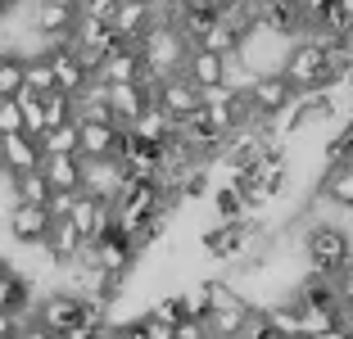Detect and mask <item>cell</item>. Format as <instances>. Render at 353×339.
<instances>
[{
  "instance_id": "cell-30",
  "label": "cell",
  "mask_w": 353,
  "mask_h": 339,
  "mask_svg": "<svg viewBox=\"0 0 353 339\" xmlns=\"http://www.w3.org/2000/svg\"><path fill=\"white\" fill-rule=\"evenodd\" d=\"M19 132H23L19 100H0V136H19Z\"/></svg>"
},
{
  "instance_id": "cell-21",
  "label": "cell",
  "mask_w": 353,
  "mask_h": 339,
  "mask_svg": "<svg viewBox=\"0 0 353 339\" xmlns=\"http://www.w3.org/2000/svg\"><path fill=\"white\" fill-rule=\"evenodd\" d=\"M10 204H37V208H46V199H50V185H46V176H41V167L37 172H23V176H10Z\"/></svg>"
},
{
  "instance_id": "cell-11",
  "label": "cell",
  "mask_w": 353,
  "mask_h": 339,
  "mask_svg": "<svg viewBox=\"0 0 353 339\" xmlns=\"http://www.w3.org/2000/svg\"><path fill=\"white\" fill-rule=\"evenodd\" d=\"M32 308H37V289L23 276L19 267L0 271V312H10L14 321H32Z\"/></svg>"
},
{
  "instance_id": "cell-10",
  "label": "cell",
  "mask_w": 353,
  "mask_h": 339,
  "mask_svg": "<svg viewBox=\"0 0 353 339\" xmlns=\"http://www.w3.org/2000/svg\"><path fill=\"white\" fill-rule=\"evenodd\" d=\"M41 167V145H37V136L19 132V136H0V172H5V181L10 176H23V172H37Z\"/></svg>"
},
{
  "instance_id": "cell-38",
  "label": "cell",
  "mask_w": 353,
  "mask_h": 339,
  "mask_svg": "<svg viewBox=\"0 0 353 339\" xmlns=\"http://www.w3.org/2000/svg\"><path fill=\"white\" fill-rule=\"evenodd\" d=\"M0 5H5V14H14L19 5H28V0H0Z\"/></svg>"
},
{
  "instance_id": "cell-35",
  "label": "cell",
  "mask_w": 353,
  "mask_h": 339,
  "mask_svg": "<svg viewBox=\"0 0 353 339\" xmlns=\"http://www.w3.org/2000/svg\"><path fill=\"white\" fill-rule=\"evenodd\" d=\"M19 326H23V321H14L10 312H0V339H14V335H19Z\"/></svg>"
},
{
  "instance_id": "cell-40",
  "label": "cell",
  "mask_w": 353,
  "mask_h": 339,
  "mask_svg": "<svg viewBox=\"0 0 353 339\" xmlns=\"http://www.w3.org/2000/svg\"><path fill=\"white\" fill-rule=\"evenodd\" d=\"M0 19H5V5H0Z\"/></svg>"
},
{
  "instance_id": "cell-16",
  "label": "cell",
  "mask_w": 353,
  "mask_h": 339,
  "mask_svg": "<svg viewBox=\"0 0 353 339\" xmlns=\"http://www.w3.org/2000/svg\"><path fill=\"white\" fill-rule=\"evenodd\" d=\"M154 104L172 118V123H181V118H190V113L199 109V91L186 82V77H168V82H159Z\"/></svg>"
},
{
  "instance_id": "cell-14",
  "label": "cell",
  "mask_w": 353,
  "mask_h": 339,
  "mask_svg": "<svg viewBox=\"0 0 353 339\" xmlns=\"http://www.w3.org/2000/svg\"><path fill=\"white\" fill-rule=\"evenodd\" d=\"M154 0H118V10H114V19H109V28L123 37V41H141L150 28H154Z\"/></svg>"
},
{
  "instance_id": "cell-28",
  "label": "cell",
  "mask_w": 353,
  "mask_h": 339,
  "mask_svg": "<svg viewBox=\"0 0 353 339\" xmlns=\"http://www.w3.org/2000/svg\"><path fill=\"white\" fill-rule=\"evenodd\" d=\"M331 285H335V298H340V308H349V312H353V258L331 276Z\"/></svg>"
},
{
  "instance_id": "cell-29",
  "label": "cell",
  "mask_w": 353,
  "mask_h": 339,
  "mask_svg": "<svg viewBox=\"0 0 353 339\" xmlns=\"http://www.w3.org/2000/svg\"><path fill=\"white\" fill-rule=\"evenodd\" d=\"M118 10V0H77V19H95V23H109Z\"/></svg>"
},
{
  "instance_id": "cell-24",
  "label": "cell",
  "mask_w": 353,
  "mask_h": 339,
  "mask_svg": "<svg viewBox=\"0 0 353 339\" xmlns=\"http://www.w3.org/2000/svg\"><path fill=\"white\" fill-rule=\"evenodd\" d=\"M236 45H240V37L218 19V23H213V28H208L204 37L195 41V50H208V54H222V59H227V54H236Z\"/></svg>"
},
{
  "instance_id": "cell-23",
  "label": "cell",
  "mask_w": 353,
  "mask_h": 339,
  "mask_svg": "<svg viewBox=\"0 0 353 339\" xmlns=\"http://www.w3.org/2000/svg\"><path fill=\"white\" fill-rule=\"evenodd\" d=\"M208 208H213V222H245V199L236 185H213Z\"/></svg>"
},
{
  "instance_id": "cell-12",
  "label": "cell",
  "mask_w": 353,
  "mask_h": 339,
  "mask_svg": "<svg viewBox=\"0 0 353 339\" xmlns=\"http://www.w3.org/2000/svg\"><path fill=\"white\" fill-rule=\"evenodd\" d=\"M68 222H73V231L86 240V245H95V240L114 226V204H100V199H91V195H77Z\"/></svg>"
},
{
  "instance_id": "cell-2",
  "label": "cell",
  "mask_w": 353,
  "mask_h": 339,
  "mask_svg": "<svg viewBox=\"0 0 353 339\" xmlns=\"http://www.w3.org/2000/svg\"><path fill=\"white\" fill-rule=\"evenodd\" d=\"M136 54H141L145 77L168 82V77H181V68H186V59H190V41L172 28V23H154V28L136 41Z\"/></svg>"
},
{
  "instance_id": "cell-9",
  "label": "cell",
  "mask_w": 353,
  "mask_h": 339,
  "mask_svg": "<svg viewBox=\"0 0 353 339\" xmlns=\"http://www.w3.org/2000/svg\"><path fill=\"white\" fill-rule=\"evenodd\" d=\"M294 100V91H290V82L281 77V72H268V77H259V82L250 86V95H245V104H250V113L254 118H276L285 104Z\"/></svg>"
},
{
  "instance_id": "cell-39",
  "label": "cell",
  "mask_w": 353,
  "mask_h": 339,
  "mask_svg": "<svg viewBox=\"0 0 353 339\" xmlns=\"http://www.w3.org/2000/svg\"><path fill=\"white\" fill-rule=\"evenodd\" d=\"M5 267H10V258H5V254H0V271H5Z\"/></svg>"
},
{
  "instance_id": "cell-37",
  "label": "cell",
  "mask_w": 353,
  "mask_h": 339,
  "mask_svg": "<svg viewBox=\"0 0 353 339\" xmlns=\"http://www.w3.org/2000/svg\"><path fill=\"white\" fill-rule=\"evenodd\" d=\"M335 10H340V14H344V19H349V23H353V0H335Z\"/></svg>"
},
{
  "instance_id": "cell-6",
  "label": "cell",
  "mask_w": 353,
  "mask_h": 339,
  "mask_svg": "<svg viewBox=\"0 0 353 339\" xmlns=\"http://www.w3.org/2000/svg\"><path fill=\"white\" fill-rule=\"evenodd\" d=\"M41 54H46V63H50V72H54V91L68 95V100H77V95H82L86 86L95 82L91 72H86V63L77 59V50H73L68 41H63V45H46Z\"/></svg>"
},
{
  "instance_id": "cell-4",
  "label": "cell",
  "mask_w": 353,
  "mask_h": 339,
  "mask_svg": "<svg viewBox=\"0 0 353 339\" xmlns=\"http://www.w3.org/2000/svg\"><path fill=\"white\" fill-rule=\"evenodd\" d=\"M77 28V5H68V0H32L28 10V32L46 45H63L68 37H73Z\"/></svg>"
},
{
  "instance_id": "cell-7",
  "label": "cell",
  "mask_w": 353,
  "mask_h": 339,
  "mask_svg": "<svg viewBox=\"0 0 353 339\" xmlns=\"http://www.w3.org/2000/svg\"><path fill=\"white\" fill-rule=\"evenodd\" d=\"M46 231H50V213L37 204H10L5 208V236L19 249H41Z\"/></svg>"
},
{
  "instance_id": "cell-13",
  "label": "cell",
  "mask_w": 353,
  "mask_h": 339,
  "mask_svg": "<svg viewBox=\"0 0 353 339\" xmlns=\"http://www.w3.org/2000/svg\"><path fill=\"white\" fill-rule=\"evenodd\" d=\"M118 141H123V127H114V123H77V158H86V163L114 158Z\"/></svg>"
},
{
  "instance_id": "cell-41",
  "label": "cell",
  "mask_w": 353,
  "mask_h": 339,
  "mask_svg": "<svg viewBox=\"0 0 353 339\" xmlns=\"http://www.w3.org/2000/svg\"><path fill=\"white\" fill-rule=\"evenodd\" d=\"M0 181H5V172H0Z\"/></svg>"
},
{
  "instance_id": "cell-5",
  "label": "cell",
  "mask_w": 353,
  "mask_h": 339,
  "mask_svg": "<svg viewBox=\"0 0 353 339\" xmlns=\"http://www.w3.org/2000/svg\"><path fill=\"white\" fill-rule=\"evenodd\" d=\"M285 50H290V41H285V37H276V32H268V28H259V23H254V28L240 37V45H236V54L250 63L259 77H268V72H281V63H285Z\"/></svg>"
},
{
  "instance_id": "cell-26",
  "label": "cell",
  "mask_w": 353,
  "mask_h": 339,
  "mask_svg": "<svg viewBox=\"0 0 353 339\" xmlns=\"http://www.w3.org/2000/svg\"><path fill=\"white\" fill-rule=\"evenodd\" d=\"M23 91V54L0 50V100H14Z\"/></svg>"
},
{
  "instance_id": "cell-1",
  "label": "cell",
  "mask_w": 353,
  "mask_h": 339,
  "mask_svg": "<svg viewBox=\"0 0 353 339\" xmlns=\"http://www.w3.org/2000/svg\"><path fill=\"white\" fill-rule=\"evenodd\" d=\"M299 258L312 276H335L353 258V240L340 222H308L299 236Z\"/></svg>"
},
{
  "instance_id": "cell-18",
  "label": "cell",
  "mask_w": 353,
  "mask_h": 339,
  "mask_svg": "<svg viewBox=\"0 0 353 339\" xmlns=\"http://www.w3.org/2000/svg\"><path fill=\"white\" fill-rule=\"evenodd\" d=\"M41 176L50 190H82V158L77 154H46L41 158Z\"/></svg>"
},
{
  "instance_id": "cell-32",
  "label": "cell",
  "mask_w": 353,
  "mask_h": 339,
  "mask_svg": "<svg viewBox=\"0 0 353 339\" xmlns=\"http://www.w3.org/2000/svg\"><path fill=\"white\" fill-rule=\"evenodd\" d=\"M141 330H145V339H176V330L163 326V321H154L150 312H141Z\"/></svg>"
},
{
  "instance_id": "cell-31",
  "label": "cell",
  "mask_w": 353,
  "mask_h": 339,
  "mask_svg": "<svg viewBox=\"0 0 353 339\" xmlns=\"http://www.w3.org/2000/svg\"><path fill=\"white\" fill-rule=\"evenodd\" d=\"M294 5H299V14H303V23H308V28H312V23H322L326 14L335 10V0H294Z\"/></svg>"
},
{
  "instance_id": "cell-33",
  "label": "cell",
  "mask_w": 353,
  "mask_h": 339,
  "mask_svg": "<svg viewBox=\"0 0 353 339\" xmlns=\"http://www.w3.org/2000/svg\"><path fill=\"white\" fill-rule=\"evenodd\" d=\"M176 339H213V330H208L204 321H181V326H176Z\"/></svg>"
},
{
  "instance_id": "cell-25",
  "label": "cell",
  "mask_w": 353,
  "mask_h": 339,
  "mask_svg": "<svg viewBox=\"0 0 353 339\" xmlns=\"http://www.w3.org/2000/svg\"><path fill=\"white\" fill-rule=\"evenodd\" d=\"M41 158L46 154H77V123H63V127H50L41 132Z\"/></svg>"
},
{
  "instance_id": "cell-15",
  "label": "cell",
  "mask_w": 353,
  "mask_h": 339,
  "mask_svg": "<svg viewBox=\"0 0 353 339\" xmlns=\"http://www.w3.org/2000/svg\"><path fill=\"white\" fill-rule=\"evenodd\" d=\"M141 54H136L132 41H123L114 54H104V63L95 68V82L100 86H123V82H141Z\"/></svg>"
},
{
  "instance_id": "cell-36",
  "label": "cell",
  "mask_w": 353,
  "mask_h": 339,
  "mask_svg": "<svg viewBox=\"0 0 353 339\" xmlns=\"http://www.w3.org/2000/svg\"><path fill=\"white\" fill-rule=\"evenodd\" d=\"M308 339H349V326H335V330H322V335H308Z\"/></svg>"
},
{
  "instance_id": "cell-8",
  "label": "cell",
  "mask_w": 353,
  "mask_h": 339,
  "mask_svg": "<svg viewBox=\"0 0 353 339\" xmlns=\"http://www.w3.org/2000/svg\"><path fill=\"white\" fill-rule=\"evenodd\" d=\"M123 185H127V176L118 167V158H95V163L82 158V195L100 199V204H114Z\"/></svg>"
},
{
  "instance_id": "cell-3",
  "label": "cell",
  "mask_w": 353,
  "mask_h": 339,
  "mask_svg": "<svg viewBox=\"0 0 353 339\" xmlns=\"http://www.w3.org/2000/svg\"><path fill=\"white\" fill-rule=\"evenodd\" d=\"M281 77L290 82V91H294V95L326 91V86L335 82V72H331V63H326L322 45H312L308 37L290 41V50H285V63H281Z\"/></svg>"
},
{
  "instance_id": "cell-27",
  "label": "cell",
  "mask_w": 353,
  "mask_h": 339,
  "mask_svg": "<svg viewBox=\"0 0 353 339\" xmlns=\"http://www.w3.org/2000/svg\"><path fill=\"white\" fill-rule=\"evenodd\" d=\"M41 113H46V132H50V127H63V123H73V100L50 91V95H41Z\"/></svg>"
},
{
  "instance_id": "cell-34",
  "label": "cell",
  "mask_w": 353,
  "mask_h": 339,
  "mask_svg": "<svg viewBox=\"0 0 353 339\" xmlns=\"http://www.w3.org/2000/svg\"><path fill=\"white\" fill-rule=\"evenodd\" d=\"M14 339H54V335H50V330H41L37 321H23V326H19V335H14Z\"/></svg>"
},
{
  "instance_id": "cell-19",
  "label": "cell",
  "mask_w": 353,
  "mask_h": 339,
  "mask_svg": "<svg viewBox=\"0 0 353 339\" xmlns=\"http://www.w3.org/2000/svg\"><path fill=\"white\" fill-rule=\"evenodd\" d=\"M222 54H208V50H190L186 68H181V77H186L195 91H208V86H222Z\"/></svg>"
},
{
  "instance_id": "cell-22",
  "label": "cell",
  "mask_w": 353,
  "mask_h": 339,
  "mask_svg": "<svg viewBox=\"0 0 353 339\" xmlns=\"http://www.w3.org/2000/svg\"><path fill=\"white\" fill-rule=\"evenodd\" d=\"M23 91H32V95H50L54 91V72H50V63H46L41 50L23 54Z\"/></svg>"
},
{
  "instance_id": "cell-20",
  "label": "cell",
  "mask_w": 353,
  "mask_h": 339,
  "mask_svg": "<svg viewBox=\"0 0 353 339\" xmlns=\"http://www.w3.org/2000/svg\"><path fill=\"white\" fill-rule=\"evenodd\" d=\"M127 132H132L136 141H145V145H163L168 136H172V118H168L159 104H145V109H141V118H136Z\"/></svg>"
},
{
  "instance_id": "cell-17",
  "label": "cell",
  "mask_w": 353,
  "mask_h": 339,
  "mask_svg": "<svg viewBox=\"0 0 353 339\" xmlns=\"http://www.w3.org/2000/svg\"><path fill=\"white\" fill-rule=\"evenodd\" d=\"M317 199H322V204H331V208H344V213H353V163L322 167Z\"/></svg>"
}]
</instances>
